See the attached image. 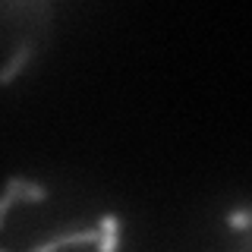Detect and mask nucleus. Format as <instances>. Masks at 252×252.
I'll return each mask as SVG.
<instances>
[{
  "label": "nucleus",
  "instance_id": "20e7f679",
  "mask_svg": "<svg viewBox=\"0 0 252 252\" xmlns=\"http://www.w3.org/2000/svg\"><path fill=\"white\" fill-rule=\"evenodd\" d=\"M117 249H120V218L107 211L98 220V252H117Z\"/></svg>",
  "mask_w": 252,
  "mask_h": 252
},
{
  "label": "nucleus",
  "instance_id": "7ed1b4c3",
  "mask_svg": "<svg viewBox=\"0 0 252 252\" xmlns=\"http://www.w3.org/2000/svg\"><path fill=\"white\" fill-rule=\"evenodd\" d=\"M35 54H38V51H35V41H22V44L13 51V57L6 60L3 66H0V85H13V82H16V76H19L22 69L29 66Z\"/></svg>",
  "mask_w": 252,
  "mask_h": 252
},
{
  "label": "nucleus",
  "instance_id": "39448f33",
  "mask_svg": "<svg viewBox=\"0 0 252 252\" xmlns=\"http://www.w3.org/2000/svg\"><path fill=\"white\" fill-rule=\"evenodd\" d=\"M227 227H230V230H236V233H246L249 227H252V211H249V208L230 211V215H227Z\"/></svg>",
  "mask_w": 252,
  "mask_h": 252
},
{
  "label": "nucleus",
  "instance_id": "423d86ee",
  "mask_svg": "<svg viewBox=\"0 0 252 252\" xmlns=\"http://www.w3.org/2000/svg\"><path fill=\"white\" fill-rule=\"evenodd\" d=\"M236 252H252V236L249 233L243 236V243H240V249H236Z\"/></svg>",
  "mask_w": 252,
  "mask_h": 252
},
{
  "label": "nucleus",
  "instance_id": "f257e3e1",
  "mask_svg": "<svg viewBox=\"0 0 252 252\" xmlns=\"http://www.w3.org/2000/svg\"><path fill=\"white\" fill-rule=\"evenodd\" d=\"M47 186L41 183H32V180H22V177H10L0 192V230H3V220H6V211L13 208L16 202H29V205H41L47 199Z\"/></svg>",
  "mask_w": 252,
  "mask_h": 252
},
{
  "label": "nucleus",
  "instance_id": "f03ea898",
  "mask_svg": "<svg viewBox=\"0 0 252 252\" xmlns=\"http://www.w3.org/2000/svg\"><path fill=\"white\" fill-rule=\"evenodd\" d=\"M92 243H98V227H89V230H73V233H60L54 236V240L41 243V246H35L32 252H60V249H69V246H92ZM6 252V249H0Z\"/></svg>",
  "mask_w": 252,
  "mask_h": 252
}]
</instances>
